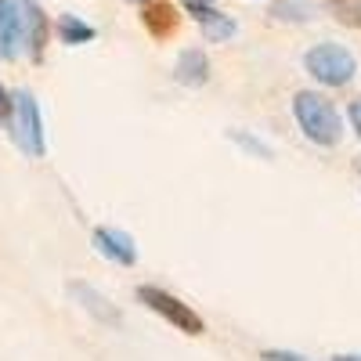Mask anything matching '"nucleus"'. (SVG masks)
Listing matches in <instances>:
<instances>
[{
  "instance_id": "obj_16",
  "label": "nucleus",
  "mask_w": 361,
  "mask_h": 361,
  "mask_svg": "<svg viewBox=\"0 0 361 361\" xmlns=\"http://www.w3.org/2000/svg\"><path fill=\"white\" fill-rule=\"evenodd\" d=\"M11 90L8 87H0V127H8L11 123Z\"/></svg>"
},
{
  "instance_id": "obj_2",
  "label": "nucleus",
  "mask_w": 361,
  "mask_h": 361,
  "mask_svg": "<svg viewBox=\"0 0 361 361\" xmlns=\"http://www.w3.org/2000/svg\"><path fill=\"white\" fill-rule=\"evenodd\" d=\"M11 137L29 159H44L47 156V134H44V112L37 105V98L29 90H15L11 94Z\"/></svg>"
},
{
  "instance_id": "obj_9",
  "label": "nucleus",
  "mask_w": 361,
  "mask_h": 361,
  "mask_svg": "<svg viewBox=\"0 0 361 361\" xmlns=\"http://www.w3.org/2000/svg\"><path fill=\"white\" fill-rule=\"evenodd\" d=\"M69 296L76 300V304H80L87 314H94L102 325H119V322H123V314L116 311V304H109V300H105L94 286H87V282H69Z\"/></svg>"
},
{
  "instance_id": "obj_20",
  "label": "nucleus",
  "mask_w": 361,
  "mask_h": 361,
  "mask_svg": "<svg viewBox=\"0 0 361 361\" xmlns=\"http://www.w3.org/2000/svg\"><path fill=\"white\" fill-rule=\"evenodd\" d=\"M130 4H145V0H130Z\"/></svg>"
},
{
  "instance_id": "obj_6",
  "label": "nucleus",
  "mask_w": 361,
  "mask_h": 361,
  "mask_svg": "<svg viewBox=\"0 0 361 361\" xmlns=\"http://www.w3.org/2000/svg\"><path fill=\"white\" fill-rule=\"evenodd\" d=\"M94 250L119 264V267H134L137 264V246H134V238L127 231H119V228H94Z\"/></svg>"
},
{
  "instance_id": "obj_19",
  "label": "nucleus",
  "mask_w": 361,
  "mask_h": 361,
  "mask_svg": "<svg viewBox=\"0 0 361 361\" xmlns=\"http://www.w3.org/2000/svg\"><path fill=\"white\" fill-rule=\"evenodd\" d=\"M333 361H361V354H336Z\"/></svg>"
},
{
  "instance_id": "obj_18",
  "label": "nucleus",
  "mask_w": 361,
  "mask_h": 361,
  "mask_svg": "<svg viewBox=\"0 0 361 361\" xmlns=\"http://www.w3.org/2000/svg\"><path fill=\"white\" fill-rule=\"evenodd\" d=\"M350 127L357 130V137H361V98L350 105Z\"/></svg>"
},
{
  "instance_id": "obj_8",
  "label": "nucleus",
  "mask_w": 361,
  "mask_h": 361,
  "mask_svg": "<svg viewBox=\"0 0 361 361\" xmlns=\"http://www.w3.org/2000/svg\"><path fill=\"white\" fill-rule=\"evenodd\" d=\"M22 54V11L18 0H0V58L15 62Z\"/></svg>"
},
{
  "instance_id": "obj_17",
  "label": "nucleus",
  "mask_w": 361,
  "mask_h": 361,
  "mask_svg": "<svg viewBox=\"0 0 361 361\" xmlns=\"http://www.w3.org/2000/svg\"><path fill=\"white\" fill-rule=\"evenodd\" d=\"M260 361H307V357L293 350H260Z\"/></svg>"
},
{
  "instance_id": "obj_10",
  "label": "nucleus",
  "mask_w": 361,
  "mask_h": 361,
  "mask_svg": "<svg viewBox=\"0 0 361 361\" xmlns=\"http://www.w3.org/2000/svg\"><path fill=\"white\" fill-rule=\"evenodd\" d=\"M141 22H145V29L156 40H166V37H173V29H177V8L170 4V0H145L141 4Z\"/></svg>"
},
{
  "instance_id": "obj_5",
  "label": "nucleus",
  "mask_w": 361,
  "mask_h": 361,
  "mask_svg": "<svg viewBox=\"0 0 361 361\" xmlns=\"http://www.w3.org/2000/svg\"><path fill=\"white\" fill-rule=\"evenodd\" d=\"M18 11H22V47H29L33 62H44V51L51 40V18L44 15L37 0H18Z\"/></svg>"
},
{
  "instance_id": "obj_7",
  "label": "nucleus",
  "mask_w": 361,
  "mask_h": 361,
  "mask_svg": "<svg viewBox=\"0 0 361 361\" xmlns=\"http://www.w3.org/2000/svg\"><path fill=\"white\" fill-rule=\"evenodd\" d=\"M188 15L202 25V37L209 44H221V40L235 37V18L231 15H221L214 4H206V0H188Z\"/></svg>"
},
{
  "instance_id": "obj_1",
  "label": "nucleus",
  "mask_w": 361,
  "mask_h": 361,
  "mask_svg": "<svg viewBox=\"0 0 361 361\" xmlns=\"http://www.w3.org/2000/svg\"><path fill=\"white\" fill-rule=\"evenodd\" d=\"M293 116L300 130H304V137L318 148H333L340 145L343 137V119L336 112V105L329 102L325 94H318V90H300V94L293 98Z\"/></svg>"
},
{
  "instance_id": "obj_3",
  "label": "nucleus",
  "mask_w": 361,
  "mask_h": 361,
  "mask_svg": "<svg viewBox=\"0 0 361 361\" xmlns=\"http://www.w3.org/2000/svg\"><path fill=\"white\" fill-rule=\"evenodd\" d=\"M134 296L141 300L148 311H156L159 318H166L177 333H185V336H202V333H206L202 314H199L195 307H188L185 300H177L173 293H166V289H159V286H137Z\"/></svg>"
},
{
  "instance_id": "obj_4",
  "label": "nucleus",
  "mask_w": 361,
  "mask_h": 361,
  "mask_svg": "<svg viewBox=\"0 0 361 361\" xmlns=\"http://www.w3.org/2000/svg\"><path fill=\"white\" fill-rule=\"evenodd\" d=\"M304 69L325 87H347L357 73V58L340 44H318L304 54Z\"/></svg>"
},
{
  "instance_id": "obj_11",
  "label": "nucleus",
  "mask_w": 361,
  "mask_h": 361,
  "mask_svg": "<svg viewBox=\"0 0 361 361\" xmlns=\"http://www.w3.org/2000/svg\"><path fill=\"white\" fill-rule=\"evenodd\" d=\"M173 80L185 83V87H202L209 80V58L199 47H185L177 54V66H173Z\"/></svg>"
},
{
  "instance_id": "obj_13",
  "label": "nucleus",
  "mask_w": 361,
  "mask_h": 361,
  "mask_svg": "<svg viewBox=\"0 0 361 361\" xmlns=\"http://www.w3.org/2000/svg\"><path fill=\"white\" fill-rule=\"evenodd\" d=\"M271 15L279 22H307L314 15V4L311 0H275L271 4Z\"/></svg>"
},
{
  "instance_id": "obj_14",
  "label": "nucleus",
  "mask_w": 361,
  "mask_h": 361,
  "mask_svg": "<svg viewBox=\"0 0 361 361\" xmlns=\"http://www.w3.org/2000/svg\"><path fill=\"white\" fill-rule=\"evenodd\" d=\"M329 15L347 29H361V0H325Z\"/></svg>"
},
{
  "instance_id": "obj_12",
  "label": "nucleus",
  "mask_w": 361,
  "mask_h": 361,
  "mask_svg": "<svg viewBox=\"0 0 361 361\" xmlns=\"http://www.w3.org/2000/svg\"><path fill=\"white\" fill-rule=\"evenodd\" d=\"M51 29L58 33V40L69 44V47L90 44V40L98 37V29H94V25H87V22H80L76 15H62V18H58V25H51Z\"/></svg>"
},
{
  "instance_id": "obj_15",
  "label": "nucleus",
  "mask_w": 361,
  "mask_h": 361,
  "mask_svg": "<svg viewBox=\"0 0 361 361\" xmlns=\"http://www.w3.org/2000/svg\"><path fill=\"white\" fill-rule=\"evenodd\" d=\"M228 137H231V141H238L243 148H250L253 156H260V159H271V148H267V145H260V141H253V137H250L246 130H231Z\"/></svg>"
},
{
  "instance_id": "obj_21",
  "label": "nucleus",
  "mask_w": 361,
  "mask_h": 361,
  "mask_svg": "<svg viewBox=\"0 0 361 361\" xmlns=\"http://www.w3.org/2000/svg\"><path fill=\"white\" fill-rule=\"evenodd\" d=\"M206 4H209V0H206Z\"/></svg>"
}]
</instances>
